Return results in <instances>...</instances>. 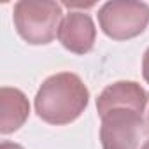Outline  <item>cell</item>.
<instances>
[{
  "label": "cell",
  "mask_w": 149,
  "mask_h": 149,
  "mask_svg": "<svg viewBox=\"0 0 149 149\" xmlns=\"http://www.w3.org/2000/svg\"><path fill=\"white\" fill-rule=\"evenodd\" d=\"M30 114L26 95L18 88L4 86L0 90V132L4 135L19 130Z\"/></svg>",
  "instance_id": "obj_7"
},
{
  "label": "cell",
  "mask_w": 149,
  "mask_h": 149,
  "mask_svg": "<svg viewBox=\"0 0 149 149\" xmlns=\"http://www.w3.org/2000/svg\"><path fill=\"white\" fill-rule=\"evenodd\" d=\"M147 126H149V116H147Z\"/></svg>",
  "instance_id": "obj_11"
},
{
  "label": "cell",
  "mask_w": 149,
  "mask_h": 149,
  "mask_svg": "<svg viewBox=\"0 0 149 149\" xmlns=\"http://www.w3.org/2000/svg\"><path fill=\"white\" fill-rule=\"evenodd\" d=\"M0 149H25L23 146L16 144V142H9V140H4L2 144H0Z\"/></svg>",
  "instance_id": "obj_9"
},
{
  "label": "cell",
  "mask_w": 149,
  "mask_h": 149,
  "mask_svg": "<svg viewBox=\"0 0 149 149\" xmlns=\"http://www.w3.org/2000/svg\"><path fill=\"white\" fill-rule=\"evenodd\" d=\"M102 32L114 40H128L140 35L149 25V6L144 2H105L98 11Z\"/></svg>",
  "instance_id": "obj_3"
},
{
  "label": "cell",
  "mask_w": 149,
  "mask_h": 149,
  "mask_svg": "<svg viewBox=\"0 0 149 149\" xmlns=\"http://www.w3.org/2000/svg\"><path fill=\"white\" fill-rule=\"evenodd\" d=\"M61 4L51 0H21L14 6V26L23 40L32 46L53 42L61 25Z\"/></svg>",
  "instance_id": "obj_2"
},
{
  "label": "cell",
  "mask_w": 149,
  "mask_h": 149,
  "mask_svg": "<svg viewBox=\"0 0 149 149\" xmlns=\"http://www.w3.org/2000/svg\"><path fill=\"white\" fill-rule=\"evenodd\" d=\"M149 102V93L135 81H118L107 86L97 98L98 116H105L114 109H132L144 112Z\"/></svg>",
  "instance_id": "obj_6"
},
{
  "label": "cell",
  "mask_w": 149,
  "mask_h": 149,
  "mask_svg": "<svg viewBox=\"0 0 149 149\" xmlns=\"http://www.w3.org/2000/svg\"><path fill=\"white\" fill-rule=\"evenodd\" d=\"M142 76H144V81L149 84V47L146 49L142 58Z\"/></svg>",
  "instance_id": "obj_8"
},
{
  "label": "cell",
  "mask_w": 149,
  "mask_h": 149,
  "mask_svg": "<svg viewBox=\"0 0 149 149\" xmlns=\"http://www.w3.org/2000/svg\"><path fill=\"white\" fill-rule=\"evenodd\" d=\"M142 149H149V140H147V142H146V144L142 146Z\"/></svg>",
  "instance_id": "obj_10"
},
{
  "label": "cell",
  "mask_w": 149,
  "mask_h": 149,
  "mask_svg": "<svg viewBox=\"0 0 149 149\" xmlns=\"http://www.w3.org/2000/svg\"><path fill=\"white\" fill-rule=\"evenodd\" d=\"M90 102V91L83 79L72 72H60L47 77L35 95V112L49 125L76 121Z\"/></svg>",
  "instance_id": "obj_1"
},
{
  "label": "cell",
  "mask_w": 149,
  "mask_h": 149,
  "mask_svg": "<svg viewBox=\"0 0 149 149\" xmlns=\"http://www.w3.org/2000/svg\"><path fill=\"white\" fill-rule=\"evenodd\" d=\"M144 118L132 109H114L102 116L100 142L104 149H142Z\"/></svg>",
  "instance_id": "obj_4"
},
{
  "label": "cell",
  "mask_w": 149,
  "mask_h": 149,
  "mask_svg": "<svg viewBox=\"0 0 149 149\" xmlns=\"http://www.w3.org/2000/svg\"><path fill=\"white\" fill-rule=\"evenodd\" d=\"M97 39V28L90 14L84 11H70L61 19L58 30V40L61 46L76 54H86L93 49Z\"/></svg>",
  "instance_id": "obj_5"
}]
</instances>
